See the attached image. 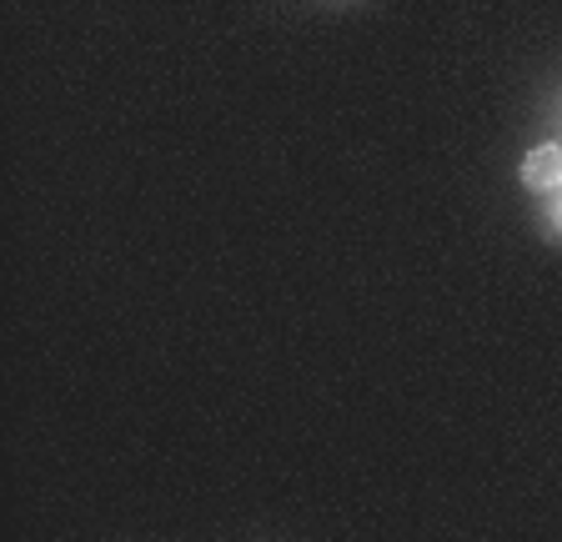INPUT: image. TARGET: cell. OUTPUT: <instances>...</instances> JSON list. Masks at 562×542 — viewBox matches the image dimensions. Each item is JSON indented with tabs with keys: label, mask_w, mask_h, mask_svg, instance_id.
I'll return each instance as SVG.
<instances>
[{
	"label": "cell",
	"mask_w": 562,
	"mask_h": 542,
	"mask_svg": "<svg viewBox=\"0 0 562 542\" xmlns=\"http://www.w3.org/2000/svg\"><path fill=\"white\" fill-rule=\"evenodd\" d=\"M522 187L538 191V196H552L562 187V151L558 146H538V151L522 161Z\"/></svg>",
	"instance_id": "1"
},
{
	"label": "cell",
	"mask_w": 562,
	"mask_h": 542,
	"mask_svg": "<svg viewBox=\"0 0 562 542\" xmlns=\"http://www.w3.org/2000/svg\"><path fill=\"white\" fill-rule=\"evenodd\" d=\"M542 212H548V232L562 241V187L552 191V196H542Z\"/></svg>",
	"instance_id": "2"
},
{
	"label": "cell",
	"mask_w": 562,
	"mask_h": 542,
	"mask_svg": "<svg viewBox=\"0 0 562 542\" xmlns=\"http://www.w3.org/2000/svg\"><path fill=\"white\" fill-rule=\"evenodd\" d=\"M552 146H558V151H562V111H558V142H552Z\"/></svg>",
	"instance_id": "3"
}]
</instances>
